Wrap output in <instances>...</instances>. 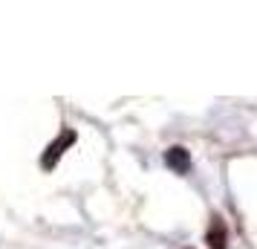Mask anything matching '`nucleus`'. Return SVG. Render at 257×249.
Instances as JSON below:
<instances>
[{"label":"nucleus","mask_w":257,"mask_h":249,"mask_svg":"<svg viewBox=\"0 0 257 249\" xmlns=\"http://www.w3.org/2000/svg\"><path fill=\"white\" fill-rule=\"evenodd\" d=\"M72 139H75V133H72V131H64V133H61V139H58L55 145H49L47 154H44V168L55 165V159L61 156V148H67V145H70Z\"/></svg>","instance_id":"f03ea898"},{"label":"nucleus","mask_w":257,"mask_h":249,"mask_svg":"<svg viewBox=\"0 0 257 249\" xmlns=\"http://www.w3.org/2000/svg\"><path fill=\"white\" fill-rule=\"evenodd\" d=\"M165 162H168V168H174L176 174H188L191 156H188L185 148H171V151H165Z\"/></svg>","instance_id":"f257e3e1"},{"label":"nucleus","mask_w":257,"mask_h":249,"mask_svg":"<svg viewBox=\"0 0 257 249\" xmlns=\"http://www.w3.org/2000/svg\"><path fill=\"white\" fill-rule=\"evenodd\" d=\"M208 240H211V249H225V226H222L220 217H217V220H214V226H211Z\"/></svg>","instance_id":"7ed1b4c3"}]
</instances>
